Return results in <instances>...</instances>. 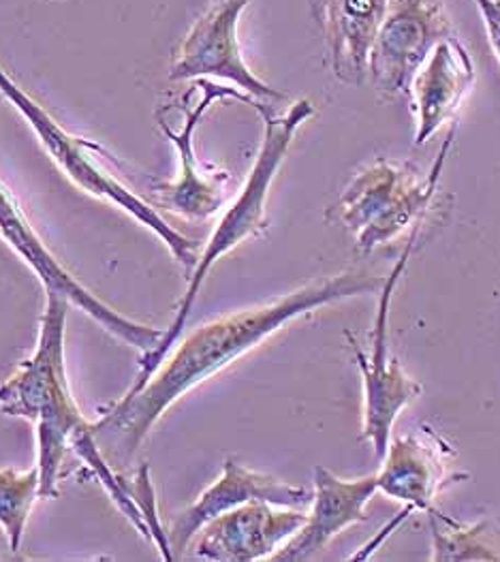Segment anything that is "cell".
<instances>
[{
	"mask_svg": "<svg viewBox=\"0 0 500 562\" xmlns=\"http://www.w3.org/2000/svg\"><path fill=\"white\" fill-rule=\"evenodd\" d=\"M380 284L376 277L342 272L304 284L274 302L223 315L193 329L139 392L125 394L123 401L94 424V437H101L116 456L126 458L135 453L175 402L238 362L287 323L340 300L373 293Z\"/></svg>",
	"mask_w": 500,
	"mask_h": 562,
	"instance_id": "obj_1",
	"label": "cell"
},
{
	"mask_svg": "<svg viewBox=\"0 0 500 562\" xmlns=\"http://www.w3.org/2000/svg\"><path fill=\"white\" fill-rule=\"evenodd\" d=\"M67 306L65 300L47 295L35 353L0 383V413L37 426L42 498L58 496V480L71 439L78 430L92 426L83 419L67 379Z\"/></svg>",
	"mask_w": 500,
	"mask_h": 562,
	"instance_id": "obj_2",
	"label": "cell"
},
{
	"mask_svg": "<svg viewBox=\"0 0 500 562\" xmlns=\"http://www.w3.org/2000/svg\"><path fill=\"white\" fill-rule=\"evenodd\" d=\"M257 114L263 121V139H261L257 159L250 167L249 178L242 191L238 193V198L225 210L216 229L212 232L206 248L202 250L191 272L186 293L182 295V302L175 311L173 322L167 327L157 349L141 356L139 376L126 394L139 392L148 383V379L155 374V370L166 362L169 349L182 338V331L193 313L197 295L208 279L214 263L227 252H231L236 246H240L242 241L263 234V229L268 227V195H270L272 182L287 159L295 133L304 122L315 116V105L308 99H299L281 116L272 112V105L261 108Z\"/></svg>",
	"mask_w": 500,
	"mask_h": 562,
	"instance_id": "obj_3",
	"label": "cell"
},
{
	"mask_svg": "<svg viewBox=\"0 0 500 562\" xmlns=\"http://www.w3.org/2000/svg\"><path fill=\"white\" fill-rule=\"evenodd\" d=\"M0 97L7 99L20 112V116L29 122V126L39 137L45 153L63 169V173L69 180H73L86 193L125 210L130 218H135L139 225H144L161 238L178 263H182L184 268H195L202 255L197 244L180 234L178 229H173L148 201L141 200L135 191L123 184V180H118L110 169L101 165L103 148L99 144H92L63 128L31 94H26L9 78V74L2 67Z\"/></svg>",
	"mask_w": 500,
	"mask_h": 562,
	"instance_id": "obj_4",
	"label": "cell"
},
{
	"mask_svg": "<svg viewBox=\"0 0 500 562\" xmlns=\"http://www.w3.org/2000/svg\"><path fill=\"white\" fill-rule=\"evenodd\" d=\"M454 135L456 124H452L450 137L441 146L425 180L417 178L411 165L376 159L349 182L338 210L344 227L355 234L360 250L373 252L378 246L391 244L407 229L421 225L439 189Z\"/></svg>",
	"mask_w": 500,
	"mask_h": 562,
	"instance_id": "obj_5",
	"label": "cell"
},
{
	"mask_svg": "<svg viewBox=\"0 0 500 562\" xmlns=\"http://www.w3.org/2000/svg\"><path fill=\"white\" fill-rule=\"evenodd\" d=\"M0 238L7 241V246L35 272L47 295H56L67 304L76 306L99 327H103L107 334L123 340L128 347L139 349L141 356L157 349L166 331L152 325L128 319L118 311H114L110 304H105L101 297H96L92 291H88L82 282L78 281L47 248V244L31 225L29 216L24 214L18 200L11 195V191L2 184V180H0Z\"/></svg>",
	"mask_w": 500,
	"mask_h": 562,
	"instance_id": "obj_6",
	"label": "cell"
},
{
	"mask_svg": "<svg viewBox=\"0 0 500 562\" xmlns=\"http://www.w3.org/2000/svg\"><path fill=\"white\" fill-rule=\"evenodd\" d=\"M417 227L411 232V238L407 241L398 263L389 272V277L380 284V300H378V313H376L375 338H373V353L366 356L360 347V342L353 338L351 331L344 336L349 338V345L353 349V358L360 368L362 383H364V432L362 441L373 445L376 460H383L389 441L396 417L402 413L407 404L421 396V385L416 379H411L398 358L389 353V306L396 291V284L400 281L411 252L416 248Z\"/></svg>",
	"mask_w": 500,
	"mask_h": 562,
	"instance_id": "obj_7",
	"label": "cell"
},
{
	"mask_svg": "<svg viewBox=\"0 0 500 562\" xmlns=\"http://www.w3.org/2000/svg\"><path fill=\"white\" fill-rule=\"evenodd\" d=\"M195 81H197V88H200V99L193 103V88H191L182 97V101L175 105L184 114V121H182V126L178 131L173 126H169L161 114H157L159 128L163 131L167 142L175 148L178 161H180L175 180L159 187L157 193H159V200L169 212H173L182 218H189V221H204V218H209L212 214H216L225 205V201H227V191H225L227 176L225 173H212L197 159L195 133H197L200 124L204 121V116L208 114L209 108L216 101H223V99L242 101L257 112L261 108H265L268 103L257 101L254 97L242 92L240 88L223 86V83L212 80Z\"/></svg>",
	"mask_w": 500,
	"mask_h": 562,
	"instance_id": "obj_8",
	"label": "cell"
},
{
	"mask_svg": "<svg viewBox=\"0 0 500 562\" xmlns=\"http://www.w3.org/2000/svg\"><path fill=\"white\" fill-rule=\"evenodd\" d=\"M250 0H212L184 40L173 49L169 80H225L261 103L285 101L287 94L259 80L245 63L238 24Z\"/></svg>",
	"mask_w": 500,
	"mask_h": 562,
	"instance_id": "obj_9",
	"label": "cell"
},
{
	"mask_svg": "<svg viewBox=\"0 0 500 562\" xmlns=\"http://www.w3.org/2000/svg\"><path fill=\"white\" fill-rule=\"evenodd\" d=\"M454 37L441 0H387L368 58V78L385 97L409 94L411 81L436 43Z\"/></svg>",
	"mask_w": 500,
	"mask_h": 562,
	"instance_id": "obj_10",
	"label": "cell"
},
{
	"mask_svg": "<svg viewBox=\"0 0 500 562\" xmlns=\"http://www.w3.org/2000/svg\"><path fill=\"white\" fill-rule=\"evenodd\" d=\"M304 522L302 509L250 501L202 526L189 550L204 561H261L274 557Z\"/></svg>",
	"mask_w": 500,
	"mask_h": 562,
	"instance_id": "obj_11",
	"label": "cell"
},
{
	"mask_svg": "<svg viewBox=\"0 0 500 562\" xmlns=\"http://www.w3.org/2000/svg\"><path fill=\"white\" fill-rule=\"evenodd\" d=\"M250 501H265V503L289 507V509H306L312 501V492L302 485H289L276 477L257 473L249 467L240 464L238 460L229 458L225 460L223 475L212 483L206 492H202L200 498L189 509H184L175 518V522L171 524V530L167 532V537H169L173 561L184 557V552L189 550L193 537L202 530V526Z\"/></svg>",
	"mask_w": 500,
	"mask_h": 562,
	"instance_id": "obj_12",
	"label": "cell"
},
{
	"mask_svg": "<svg viewBox=\"0 0 500 562\" xmlns=\"http://www.w3.org/2000/svg\"><path fill=\"white\" fill-rule=\"evenodd\" d=\"M452 456L450 442L443 441L432 428L421 426L417 432L389 441L376 475V487L394 501L430 514L436 509V494L447 483L466 477L450 473Z\"/></svg>",
	"mask_w": 500,
	"mask_h": 562,
	"instance_id": "obj_13",
	"label": "cell"
},
{
	"mask_svg": "<svg viewBox=\"0 0 500 562\" xmlns=\"http://www.w3.org/2000/svg\"><path fill=\"white\" fill-rule=\"evenodd\" d=\"M315 492L304 526L272 557V561L302 562L315 559L344 528L366 522V505L378 492L376 475L340 480L332 471L315 467Z\"/></svg>",
	"mask_w": 500,
	"mask_h": 562,
	"instance_id": "obj_14",
	"label": "cell"
},
{
	"mask_svg": "<svg viewBox=\"0 0 500 562\" xmlns=\"http://www.w3.org/2000/svg\"><path fill=\"white\" fill-rule=\"evenodd\" d=\"M475 81V65L458 37L436 43L409 88L417 116L416 146H423L454 116Z\"/></svg>",
	"mask_w": 500,
	"mask_h": 562,
	"instance_id": "obj_15",
	"label": "cell"
},
{
	"mask_svg": "<svg viewBox=\"0 0 500 562\" xmlns=\"http://www.w3.org/2000/svg\"><path fill=\"white\" fill-rule=\"evenodd\" d=\"M387 0H312L323 31L333 78L362 86L368 78V58Z\"/></svg>",
	"mask_w": 500,
	"mask_h": 562,
	"instance_id": "obj_16",
	"label": "cell"
},
{
	"mask_svg": "<svg viewBox=\"0 0 500 562\" xmlns=\"http://www.w3.org/2000/svg\"><path fill=\"white\" fill-rule=\"evenodd\" d=\"M432 532L434 562H500V522L486 518L481 522L462 524L439 509L428 514Z\"/></svg>",
	"mask_w": 500,
	"mask_h": 562,
	"instance_id": "obj_17",
	"label": "cell"
},
{
	"mask_svg": "<svg viewBox=\"0 0 500 562\" xmlns=\"http://www.w3.org/2000/svg\"><path fill=\"white\" fill-rule=\"evenodd\" d=\"M42 498L39 469H0V528L11 552H20L33 507Z\"/></svg>",
	"mask_w": 500,
	"mask_h": 562,
	"instance_id": "obj_18",
	"label": "cell"
},
{
	"mask_svg": "<svg viewBox=\"0 0 500 562\" xmlns=\"http://www.w3.org/2000/svg\"><path fill=\"white\" fill-rule=\"evenodd\" d=\"M71 449L78 453V458L82 460L83 464L94 473V477L99 480V483L107 490L110 498L118 505V509L125 514L126 518H128V522L135 526V530H137L141 537H146V539L150 541L148 526L144 522L141 512H139V507H137V503H135V498H133L130 485L114 473V469L105 462V458H103V453H101V449H99V441H96V437H94V424L88 426V428H83V430H78V432L73 435Z\"/></svg>",
	"mask_w": 500,
	"mask_h": 562,
	"instance_id": "obj_19",
	"label": "cell"
},
{
	"mask_svg": "<svg viewBox=\"0 0 500 562\" xmlns=\"http://www.w3.org/2000/svg\"><path fill=\"white\" fill-rule=\"evenodd\" d=\"M130 492H133V498H135L139 512H141L144 522L148 526L150 541L159 548L163 561H173L167 530L163 528L161 520H159V509H157V498H155V485L150 482V471H148V464H146V462L139 467V471H137V482L130 487Z\"/></svg>",
	"mask_w": 500,
	"mask_h": 562,
	"instance_id": "obj_20",
	"label": "cell"
},
{
	"mask_svg": "<svg viewBox=\"0 0 500 562\" xmlns=\"http://www.w3.org/2000/svg\"><path fill=\"white\" fill-rule=\"evenodd\" d=\"M475 4L484 18L488 37L500 60V0H475Z\"/></svg>",
	"mask_w": 500,
	"mask_h": 562,
	"instance_id": "obj_21",
	"label": "cell"
}]
</instances>
